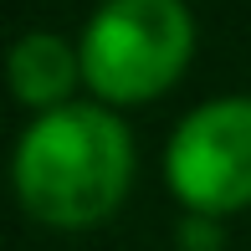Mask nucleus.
<instances>
[{"label": "nucleus", "mask_w": 251, "mask_h": 251, "mask_svg": "<svg viewBox=\"0 0 251 251\" xmlns=\"http://www.w3.org/2000/svg\"><path fill=\"white\" fill-rule=\"evenodd\" d=\"M179 241H185V251H215V241H221L215 215H185L179 221Z\"/></svg>", "instance_id": "5"}, {"label": "nucleus", "mask_w": 251, "mask_h": 251, "mask_svg": "<svg viewBox=\"0 0 251 251\" xmlns=\"http://www.w3.org/2000/svg\"><path fill=\"white\" fill-rule=\"evenodd\" d=\"M195 51V16L185 0H102L82 26V82L108 102L164 93Z\"/></svg>", "instance_id": "2"}, {"label": "nucleus", "mask_w": 251, "mask_h": 251, "mask_svg": "<svg viewBox=\"0 0 251 251\" xmlns=\"http://www.w3.org/2000/svg\"><path fill=\"white\" fill-rule=\"evenodd\" d=\"M164 175L190 215L251 205V98H210L185 113L164 149Z\"/></svg>", "instance_id": "3"}, {"label": "nucleus", "mask_w": 251, "mask_h": 251, "mask_svg": "<svg viewBox=\"0 0 251 251\" xmlns=\"http://www.w3.org/2000/svg\"><path fill=\"white\" fill-rule=\"evenodd\" d=\"M5 77H10V93L31 108H62L72 102V87L82 82V56L67 47L56 31H31L21 36L5 56Z\"/></svg>", "instance_id": "4"}, {"label": "nucleus", "mask_w": 251, "mask_h": 251, "mask_svg": "<svg viewBox=\"0 0 251 251\" xmlns=\"http://www.w3.org/2000/svg\"><path fill=\"white\" fill-rule=\"evenodd\" d=\"M16 195L36 221L93 226L118 210L133 179V133L102 102H62L26 123L10 159Z\"/></svg>", "instance_id": "1"}]
</instances>
